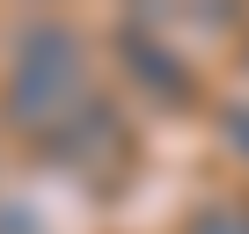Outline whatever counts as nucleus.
I'll list each match as a JSON object with an SVG mask.
<instances>
[{
    "label": "nucleus",
    "instance_id": "f257e3e1",
    "mask_svg": "<svg viewBox=\"0 0 249 234\" xmlns=\"http://www.w3.org/2000/svg\"><path fill=\"white\" fill-rule=\"evenodd\" d=\"M81 95V44L52 22H37L15 51V88H8V110L30 117V125H44V117H66Z\"/></svg>",
    "mask_w": 249,
    "mask_h": 234
},
{
    "label": "nucleus",
    "instance_id": "f03ea898",
    "mask_svg": "<svg viewBox=\"0 0 249 234\" xmlns=\"http://www.w3.org/2000/svg\"><path fill=\"white\" fill-rule=\"evenodd\" d=\"M191 234H249V212L213 205V212H198V219H191Z\"/></svg>",
    "mask_w": 249,
    "mask_h": 234
}]
</instances>
